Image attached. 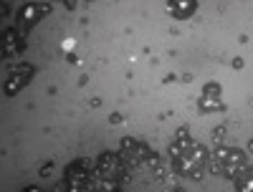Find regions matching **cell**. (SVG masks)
I'll return each instance as SVG.
<instances>
[{"instance_id": "obj_1", "label": "cell", "mask_w": 253, "mask_h": 192, "mask_svg": "<svg viewBox=\"0 0 253 192\" xmlns=\"http://www.w3.org/2000/svg\"><path fill=\"white\" fill-rule=\"evenodd\" d=\"M170 159H172V169L182 177H200L203 169L208 164V149L187 137H177L170 144Z\"/></svg>"}, {"instance_id": "obj_2", "label": "cell", "mask_w": 253, "mask_h": 192, "mask_svg": "<svg viewBox=\"0 0 253 192\" xmlns=\"http://www.w3.org/2000/svg\"><path fill=\"white\" fill-rule=\"evenodd\" d=\"M246 167H248V159L236 147H218L213 157H210V169L215 175H223L225 180H233V182L241 177Z\"/></svg>"}, {"instance_id": "obj_3", "label": "cell", "mask_w": 253, "mask_h": 192, "mask_svg": "<svg viewBox=\"0 0 253 192\" xmlns=\"http://www.w3.org/2000/svg\"><path fill=\"white\" fill-rule=\"evenodd\" d=\"M126 162L122 154H114V152H101L96 157V172H101L104 177H109L114 182H126L129 177H126Z\"/></svg>"}, {"instance_id": "obj_4", "label": "cell", "mask_w": 253, "mask_h": 192, "mask_svg": "<svg viewBox=\"0 0 253 192\" xmlns=\"http://www.w3.org/2000/svg\"><path fill=\"white\" fill-rule=\"evenodd\" d=\"M119 154L129 162V164H142V162H150L152 152H150V147H147L144 142L134 139V137H124L119 142Z\"/></svg>"}, {"instance_id": "obj_5", "label": "cell", "mask_w": 253, "mask_h": 192, "mask_svg": "<svg viewBox=\"0 0 253 192\" xmlns=\"http://www.w3.org/2000/svg\"><path fill=\"white\" fill-rule=\"evenodd\" d=\"M66 187L71 190H89L91 185V164L89 159H76L66 167Z\"/></svg>"}, {"instance_id": "obj_6", "label": "cell", "mask_w": 253, "mask_h": 192, "mask_svg": "<svg viewBox=\"0 0 253 192\" xmlns=\"http://www.w3.org/2000/svg\"><path fill=\"white\" fill-rule=\"evenodd\" d=\"M198 106H200V112H205V114L220 112V109H223V91H220V83H215V81L205 83Z\"/></svg>"}, {"instance_id": "obj_7", "label": "cell", "mask_w": 253, "mask_h": 192, "mask_svg": "<svg viewBox=\"0 0 253 192\" xmlns=\"http://www.w3.org/2000/svg\"><path fill=\"white\" fill-rule=\"evenodd\" d=\"M48 10H51V5H41V3H28V5H23L20 8V13H18V20H20V28L23 31H28L33 23H38L43 15H48Z\"/></svg>"}, {"instance_id": "obj_8", "label": "cell", "mask_w": 253, "mask_h": 192, "mask_svg": "<svg viewBox=\"0 0 253 192\" xmlns=\"http://www.w3.org/2000/svg\"><path fill=\"white\" fill-rule=\"evenodd\" d=\"M198 10V0H167V13L175 20H187Z\"/></svg>"}, {"instance_id": "obj_9", "label": "cell", "mask_w": 253, "mask_h": 192, "mask_svg": "<svg viewBox=\"0 0 253 192\" xmlns=\"http://www.w3.org/2000/svg\"><path fill=\"white\" fill-rule=\"evenodd\" d=\"M31 74H33V69H31V66H28L23 74H20V71H18V74H13V76L5 81V94H8V96H13L18 89H23L26 83H28V78H31Z\"/></svg>"}, {"instance_id": "obj_10", "label": "cell", "mask_w": 253, "mask_h": 192, "mask_svg": "<svg viewBox=\"0 0 253 192\" xmlns=\"http://www.w3.org/2000/svg\"><path fill=\"white\" fill-rule=\"evenodd\" d=\"M236 190H246V192H253V167L248 164L243 172H241V177L236 180Z\"/></svg>"}, {"instance_id": "obj_11", "label": "cell", "mask_w": 253, "mask_h": 192, "mask_svg": "<svg viewBox=\"0 0 253 192\" xmlns=\"http://www.w3.org/2000/svg\"><path fill=\"white\" fill-rule=\"evenodd\" d=\"M3 43H5V56H13V51H15V38H18V31L15 28H8L5 33H3Z\"/></svg>"}, {"instance_id": "obj_12", "label": "cell", "mask_w": 253, "mask_h": 192, "mask_svg": "<svg viewBox=\"0 0 253 192\" xmlns=\"http://www.w3.org/2000/svg\"><path fill=\"white\" fill-rule=\"evenodd\" d=\"M248 149H251V152H253V139H251V142H248Z\"/></svg>"}]
</instances>
